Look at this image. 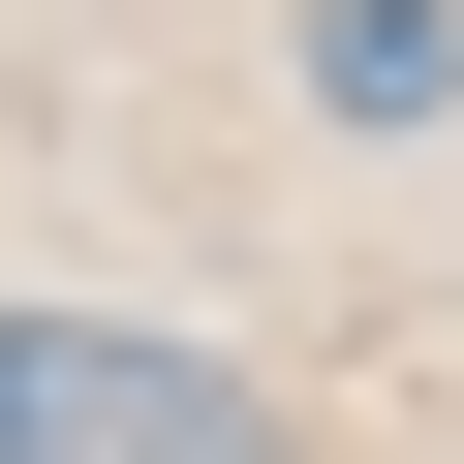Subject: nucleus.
I'll return each instance as SVG.
<instances>
[{
	"instance_id": "nucleus-2",
	"label": "nucleus",
	"mask_w": 464,
	"mask_h": 464,
	"mask_svg": "<svg viewBox=\"0 0 464 464\" xmlns=\"http://www.w3.org/2000/svg\"><path fill=\"white\" fill-rule=\"evenodd\" d=\"M310 93H341V124H402V93H433V0H310Z\"/></svg>"
},
{
	"instance_id": "nucleus-1",
	"label": "nucleus",
	"mask_w": 464,
	"mask_h": 464,
	"mask_svg": "<svg viewBox=\"0 0 464 464\" xmlns=\"http://www.w3.org/2000/svg\"><path fill=\"white\" fill-rule=\"evenodd\" d=\"M0 464H279V402L124 310H0Z\"/></svg>"
}]
</instances>
